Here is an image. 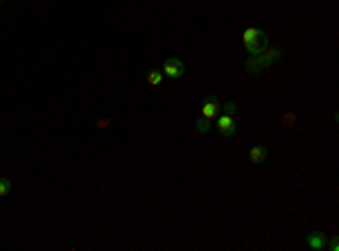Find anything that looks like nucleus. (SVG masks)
I'll list each match as a JSON object with an SVG mask.
<instances>
[{
	"label": "nucleus",
	"mask_w": 339,
	"mask_h": 251,
	"mask_svg": "<svg viewBox=\"0 0 339 251\" xmlns=\"http://www.w3.org/2000/svg\"><path fill=\"white\" fill-rule=\"evenodd\" d=\"M242 39H244V48H247V52L251 57L260 55L262 50L269 48V37H267L262 30H258V28H247L244 30V34H242Z\"/></svg>",
	"instance_id": "1"
},
{
	"label": "nucleus",
	"mask_w": 339,
	"mask_h": 251,
	"mask_svg": "<svg viewBox=\"0 0 339 251\" xmlns=\"http://www.w3.org/2000/svg\"><path fill=\"white\" fill-rule=\"evenodd\" d=\"M280 48H267V50H262L260 55H253L251 59L244 64V68H247V73H260L262 68H267V66L276 64V61L280 59Z\"/></svg>",
	"instance_id": "2"
},
{
	"label": "nucleus",
	"mask_w": 339,
	"mask_h": 251,
	"mask_svg": "<svg viewBox=\"0 0 339 251\" xmlns=\"http://www.w3.org/2000/svg\"><path fill=\"white\" fill-rule=\"evenodd\" d=\"M185 73V64L179 59V57H167L165 64H163V75L170 79H181Z\"/></svg>",
	"instance_id": "3"
},
{
	"label": "nucleus",
	"mask_w": 339,
	"mask_h": 251,
	"mask_svg": "<svg viewBox=\"0 0 339 251\" xmlns=\"http://www.w3.org/2000/svg\"><path fill=\"white\" fill-rule=\"evenodd\" d=\"M217 132H219L224 138L235 136V132H238V124H235V115H229V113L217 115Z\"/></svg>",
	"instance_id": "4"
},
{
	"label": "nucleus",
	"mask_w": 339,
	"mask_h": 251,
	"mask_svg": "<svg viewBox=\"0 0 339 251\" xmlns=\"http://www.w3.org/2000/svg\"><path fill=\"white\" fill-rule=\"evenodd\" d=\"M219 109H221V102L217 100V95H206L203 97V104H201V118H206V120L217 118Z\"/></svg>",
	"instance_id": "5"
},
{
	"label": "nucleus",
	"mask_w": 339,
	"mask_h": 251,
	"mask_svg": "<svg viewBox=\"0 0 339 251\" xmlns=\"http://www.w3.org/2000/svg\"><path fill=\"white\" fill-rule=\"evenodd\" d=\"M325 244H328V240H325L323 233H319V231L307 233V246H310V249L321 251V249H325Z\"/></svg>",
	"instance_id": "6"
},
{
	"label": "nucleus",
	"mask_w": 339,
	"mask_h": 251,
	"mask_svg": "<svg viewBox=\"0 0 339 251\" xmlns=\"http://www.w3.org/2000/svg\"><path fill=\"white\" fill-rule=\"evenodd\" d=\"M267 156H269V150H267L265 145H253L251 150H249V159H251V163H256V165L265 163Z\"/></svg>",
	"instance_id": "7"
},
{
	"label": "nucleus",
	"mask_w": 339,
	"mask_h": 251,
	"mask_svg": "<svg viewBox=\"0 0 339 251\" xmlns=\"http://www.w3.org/2000/svg\"><path fill=\"white\" fill-rule=\"evenodd\" d=\"M163 77H165V75H163V70L152 68V70H149V75H147V82L152 84V86H161V84H163Z\"/></svg>",
	"instance_id": "8"
},
{
	"label": "nucleus",
	"mask_w": 339,
	"mask_h": 251,
	"mask_svg": "<svg viewBox=\"0 0 339 251\" xmlns=\"http://www.w3.org/2000/svg\"><path fill=\"white\" fill-rule=\"evenodd\" d=\"M12 190H14V181H12V179H7V177L0 179V199H3V197H7V195H12Z\"/></svg>",
	"instance_id": "9"
},
{
	"label": "nucleus",
	"mask_w": 339,
	"mask_h": 251,
	"mask_svg": "<svg viewBox=\"0 0 339 251\" xmlns=\"http://www.w3.org/2000/svg\"><path fill=\"white\" fill-rule=\"evenodd\" d=\"M194 132H197V134H208V132H210V120L197 118V120H194Z\"/></svg>",
	"instance_id": "10"
},
{
	"label": "nucleus",
	"mask_w": 339,
	"mask_h": 251,
	"mask_svg": "<svg viewBox=\"0 0 339 251\" xmlns=\"http://www.w3.org/2000/svg\"><path fill=\"white\" fill-rule=\"evenodd\" d=\"M221 113H229V115H235V111H238V106H235V102H226L224 106H221Z\"/></svg>",
	"instance_id": "11"
},
{
	"label": "nucleus",
	"mask_w": 339,
	"mask_h": 251,
	"mask_svg": "<svg viewBox=\"0 0 339 251\" xmlns=\"http://www.w3.org/2000/svg\"><path fill=\"white\" fill-rule=\"evenodd\" d=\"M339 249V242H337V237H332L330 240V251H337Z\"/></svg>",
	"instance_id": "12"
},
{
	"label": "nucleus",
	"mask_w": 339,
	"mask_h": 251,
	"mask_svg": "<svg viewBox=\"0 0 339 251\" xmlns=\"http://www.w3.org/2000/svg\"><path fill=\"white\" fill-rule=\"evenodd\" d=\"M0 5H3V0H0Z\"/></svg>",
	"instance_id": "13"
}]
</instances>
